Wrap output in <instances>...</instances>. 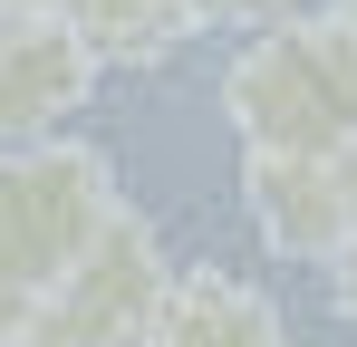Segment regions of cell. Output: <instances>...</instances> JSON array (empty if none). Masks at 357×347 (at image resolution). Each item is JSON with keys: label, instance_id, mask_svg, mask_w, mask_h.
Returning <instances> with one entry per match:
<instances>
[{"label": "cell", "instance_id": "cell-5", "mask_svg": "<svg viewBox=\"0 0 357 347\" xmlns=\"http://www.w3.org/2000/svg\"><path fill=\"white\" fill-rule=\"evenodd\" d=\"M241 203H251L261 241H271L280 261H309V270H328L338 241L357 231L338 155H251V164H241Z\"/></svg>", "mask_w": 357, "mask_h": 347}, {"label": "cell", "instance_id": "cell-12", "mask_svg": "<svg viewBox=\"0 0 357 347\" xmlns=\"http://www.w3.org/2000/svg\"><path fill=\"white\" fill-rule=\"evenodd\" d=\"M0 10H68V0H0Z\"/></svg>", "mask_w": 357, "mask_h": 347}, {"label": "cell", "instance_id": "cell-2", "mask_svg": "<svg viewBox=\"0 0 357 347\" xmlns=\"http://www.w3.org/2000/svg\"><path fill=\"white\" fill-rule=\"evenodd\" d=\"M107 213H116V164L68 125L0 145V289L39 309V289L107 231Z\"/></svg>", "mask_w": 357, "mask_h": 347}, {"label": "cell", "instance_id": "cell-4", "mask_svg": "<svg viewBox=\"0 0 357 347\" xmlns=\"http://www.w3.org/2000/svg\"><path fill=\"white\" fill-rule=\"evenodd\" d=\"M97 39L68 10H0V145L59 135L97 87Z\"/></svg>", "mask_w": 357, "mask_h": 347}, {"label": "cell", "instance_id": "cell-7", "mask_svg": "<svg viewBox=\"0 0 357 347\" xmlns=\"http://www.w3.org/2000/svg\"><path fill=\"white\" fill-rule=\"evenodd\" d=\"M68 20L97 39V58L145 68V58H165L174 39L203 29V0H68Z\"/></svg>", "mask_w": 357, "mask_h": 347}, {"label": "cell", "instance_id": "cell-8", "mask_svg": "<svg viewBox=\"0 0 357 347\" xmlns=\"http://www.w3.org/2000/svg\"><path fill=\"white\" fill-rule=\"evenodd\" d=\"M280 10H299V0H203V20H241V29H261Z\"/></svg>", "mask_w": 357, "mask_h": 347}, {"label": "cell", "instance_id": "cell-6", "mask_svg": "<svg viewBox=\"0 0 357 347\" xmlns=\"http://www.w3.org/2000/svg\"><path fill=\"white\" fill-rule=\"evenodd\" d=\"M280 328H290L280 299L251 289L241 270H174L155 318H145V338H165V347H271Z\"/></svg>", "mask_w": 357, "mask_h": 347}, {"label": "cell", "instance_id": "cell-11", "mask_svg": "<svg viewBox=\"0 0 357 347\" xmlns=\"http://www.w3.org/2000/svg\"><path fill=\"white\" fill-rule=\"evenodd\" d=\"M338 183H348V222H357V135L338 145Z\"/></svg>", "mask_w": 357, "mask_h": 347}, {"label": "cell", "instance_id": "cell-1", "mask_svg": "<svg viewBox=\"0 0 357 347\" xmlns=\"http://www.w3.org/2000/svg\"><path fill=\"white\" fill-rule=\"evenodd\" d=\"M222 116L241 155H338L357 135V29L338 10H280L222 68Z\"/></svg>", "mask_w": 357, "mask_h": 347}, {"label": "cell", "instance_id": "cell-9", "mask_svg": "<svg viewBox=\"0 0 357 347\" xmlns=\"http://www.w3.org/2000/svg\"><path fill=\"white\" fill-rule=\"evenodd\" d=\"M328 289H338V309L357 318V231L338 241V261H328Z\"/></svg>", "mask_w": 357, "mask_h": 347}, {"label": "cell", "instance_id": "cell-10", "mask_svg": "<svg viewBox=\"0 0 357 347\" xmlns=\"http://www.w3.org/2000/svg\"><path fill=\"white\" fill-rule=\"evenodd\" d=\"M0 338H29V299L20 289H0Z\"/></svg>", "mask_w": 357, "mask_h": 347}, {"label": "cell", "instance_id": "cell-13", "mask_svg": "<svg viewBox=\"0 0 357 347\" xmlns=\"http://www.w3.org/2000/svg\"><path fill=\"white\" fill-rule=\"evenodd\" d=\"M338 20H348V29H357V0H338Z\"/></svg>", "mask_w": 357, "mask_h": 347}, {"label": "cell", "instance_id": "cell-3", "mask_svg": "<svg viewBox=\"0 0 357 347\" xmlns=\"http://www.w3.org/2000/svg\"><path fill=\"white\" fill-rule=\"evenodd\" d=\"M174 280V261H165V241L145 213H107V231L68 261L59 280L39 289V309H29V338H68V347H97V338H145V318H155V299Z\"/></svg>", "mask_w": 357, "mask_h": 347}]
</instances>
